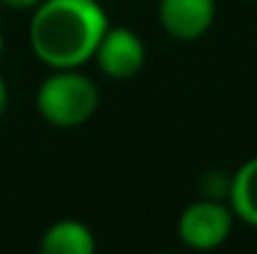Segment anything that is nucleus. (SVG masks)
<instances>
[{"label":"nucleus","mask_w":257,"mask_h":254,"mask_svg":"<svg viewBox=\"0 0 257 254\" xmlns=\"http://www.w3.org/2000/svg\"><path fill=\"white\" fill-rule=\"evenodd\" d=\"M110 20L97 0H43L33 8L28 43L50 70H73L92 60Z\"/></svg>","instance_id":"f257e3e1"},{"label":"nucleus","mask_w":257,"mask_h":254,"mask_svg":"<svg viewBox=\"0 0 257 254\" xmlns=\"http://www.w3.org/2000/svg\"><path fill=\"white\" fill-rule=\"evenodd\" d=\"M38 115L60 130L80 127L90 122L100 107V87L92 78L73 70H53L35 92Z\"/></svg>","instance_id":"f03ea898"},{"label":"nucleus","mask_w":257,"mask_h":254,"mask_svg":"<svg viewBox=\"0 0 257 254\" xmlns=\"http://www.w3.org/2000/svg\"><path fill=\"white\" fill-rule=\"evenodd\" d=\"M232 224L235 214L227 202L200 197L190 202L177 217V237L187 249L210 252L230 239Z\"/></svg>","instance_id":"7ed1b4c3"},{"label":"nucleus","mask_w":257,"mask_h":254,"mask_svg":"<svg viewBox=\"0 0 257 254\" xmlns=\"http://www.w3.org/2000/svg\"><path fill=\"white\" fill-rule=\"evenodd\" d=\"M145 43L127 25H107L92 60L110 80H133L145 65Z\"/></svg>","instance_id":"20e7f679"},{"label":"nucleus","mask_w":257,"mask_h":254,"mask_svg":"<svg viewBox=\"0 0 257 254\" xmlns=\"http://www.w3.org/2000/svg\"><path fill=\"white\" fill-rule=\"evenodd\" d=\"M215 0H160L158 18L163 30L177 43H195L215 23Z\"/></svg>","instance_id":"39448f33"},{"label":"nucleus","mask_w":257,"mask_h":254,"mask_svg":"<svg viewBox=\"0 0 257 254\" xmlns=\"http://www.w3.org/2000/svg\"><path fill=\"white\" fill-rule=\"evenodd\" d=\"M97 249L95 234L85 222L58 219L40 237L43 254H92Z\"/></svg>","instance_id":"423d86ee"},{"label":"nucleus","mask_w":257,"mask_h":254,"mask_svg":"<svg viewBox=\"0 0 257 254\" xmlns=\"http://www.w3.org/2000/svg\"><path fill=\"white\" fill-rule=\"evenodd\" d=\"M227 204L235 219L245 222L247 227H257V155L232 172Z\"/></svg>","instance_id":"0eeeda50"},{"label":"nucleus","mask_w":257,"mask_h":254,"mask_svg":"<svg viewBox=\"0 0 257 254\" xmlns=\"http://www.w3.org/2000/svg\"><path fill=\"white\" fill-rule=\"evenodd\" d=\"M230 182H232V172L227 169H207L200 174V182H197V189H200V197H207V199H222L227 202V194H230Z\"/></svg>","instance_id":"6e6552de"},{"label":"nucleus","mask_w":257,"mask_h":254,"mask_svg":"<svg viewBox=\"0 0 257 254\" xmlns=\"http://www.w3.org/2000/svg\"><path fill=\"white\" fill-rule=\"evenodd\" d=\"M43 0H0V5L10 8V10H33L38 8Z\"/></svg>","instance_id":"1a4fd4ad"},{"label":"nucleus","mask_w":257,"mask_h":254,"mask_svg":"<svg viewBox=\"0 0 257 254\" xmlns=\"http://www.w3.org/2000/svg\"><path fill=\"white\" fill-rule=\"evenodd\" d=\"M5 107H8V83L0 75V117L5 115Z\"/></svg>","instance_id":"9d476101"},{"label":"nucleus","mask_w":257,"mask_h":254,"mask_svg":"<svg viewBox=\"0 0 257 254\" xmlns=\"http://www.w3.org/2000/svg\"><path fill=\"white\" fill-rule=\"evenodd\" d=\"M3 53H5V38H3V33H0V60H3Z\"/></svg>","instance_id":"9b49d317"}]
</instances>
